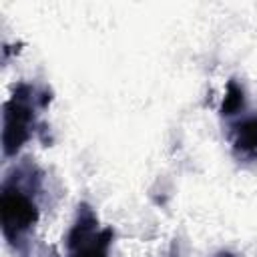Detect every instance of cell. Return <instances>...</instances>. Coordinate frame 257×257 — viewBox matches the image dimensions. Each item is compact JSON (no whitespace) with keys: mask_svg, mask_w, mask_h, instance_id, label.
I'll return each mask as SVG.
<instances>
[{"mask_svg":"<svg viewBox=\"0 0 257 257\" xmlns=\"http://www.w3.org/2000/svg\"><path fill=\"white\" fill-rule=\"evenodd\" d=\"M38 189V175L28 173V179L22 181L20 171L8 175L0 191V219L2 235L12 249L22 251V245L28 241L34 225L40 219V209L34 199Z\"/></svg>","mask_w":257,"mask_h":257,"instance_id":"cell-1","label":"cell"},{"mask_svg":"<svg viewBox=\"0 0 257 257\" xmlns=\"http://www.w3.org/2000/svg\"><path fill=\"white\" fill-rule=\"evenodd\" d=\"M50 96L32 84L20 82L2 110V151L6 157L16 155L32 137L36 124V108H44Z\"/></svg>","mask_w":257,"mask_h":257,"instance_id":"cell-2","label":"cell"},{"mask_svg":"<svg viewBox=\"0 0 257 257\" xmlns=\"http://www.w3.org/2000/svg\"><path fill=\"white\" fill-rule=\"evenodd\" d=\"M112 239L114 231L108 227L100 229L94 209L88 203H80L64 239L68 257H108Z\"/></svg>","mask_w":257,"mask_h":257,"instance_id":"cell-3","label":"cell"},{"mask_svg":"<svg viewBox=\"0 0 257 257\" xmlns=\"http://www.w3.org/2000/svg\"><path fill=\"white\" fill-rule=\"evenodd\" d=\"M233 151L239 157H257V114L245 116L233 126Z\"/></svg>","mask_w":257,"mask_h":257,"instance_id":"cell-4","label":"cell"},{"mask_svg":"<svg viewBox=\"0 0 257 257\" xmlns=\"http://www.w3.org/2000/svg\"><path fill=\"white\" fill-rule=\"evenodd\" d=\"M243 108H245V90H243L241 84H237L235 80H231L227 84L225 98L221 102V114L223 116H233V114H237Z\"/></svg>","mask_w":257,"mask_h":257,"instance_id":"cell-5","label":"cell"},{"mask_svg":"<svg viewBox=\"0 0 257 257\" xmlns=\"http://www.w3.org/2000/svg\"><path fill=\"white\" fill-rule=\"evenodd\" d=\"M217 257H235V255H233V253H227V251H225V253H219Z\"/></svg>","mask_w":257,"mask_h":257,"instance_id":"cell-6","label":"cell"}]
</instances>
